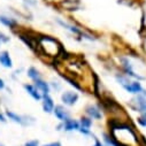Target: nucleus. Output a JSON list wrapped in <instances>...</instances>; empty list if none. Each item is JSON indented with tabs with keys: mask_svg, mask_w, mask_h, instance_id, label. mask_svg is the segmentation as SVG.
Here are the masks:
<instances>
[{
	"mask_svg": "<svg viewBox=\"0 0 146 146\" xmlns=\"http://www.w3.org/2000/svg\"><path fill=\"white\" fill-rule=\"evenodd\" d=\"M78 93L75 91H64L61 94V101L66 106H74L78 101Z\"/></svg>",
	"mask_w": 146,
	"mask_h": 146,
	"instance_id": "7ed1b4c3",
	"label": "nucleus"
},
{
	"mask_svg": "<svg viewBox=\"0 0 146 146\" xmlns=\"http://www.w3.org/2000/svg\"><path fill=\"white\" fill-rule=\"evenodd\" d=\"M127 92L132 93V94H138L143 91V86L138 81H130L129 83H127L125 85L122 86Z\"/></svg>",
	"mask_w": 146,
	"mask_h": 146,
	"instance_id": "0eeeda50",
	"label": "nucleus"
},
{
	"mask_svg": "<svg viewBox=\"0 0 146 146\" xmlns=\"http://www.w3.org/2000/svg\"><path fill=\"white\" fill-rule=\"evenodd\" d=\"M61 128H62V130L68 131V132H70V131H77L78 128H80V121L70 117V119L66 120L64 122H62Z\"/></svg>",
	"mask_w": 146,
	"mask_h": 146,
	"instance_id": "6e6552de",
	"label": "nucleus"
},
{
	"mask_svg": "<svg viewBox=\"0 0 146 146\" xmlns=\"http://www.w3.org/2000/svg\"><path fill=\"white\" fill-rule=\"evenodd\" d=\"M91 127H92V119L89 116H82L80 120V128L77 131H80L84 136L91 135Z\"/></svg>",
	"mask_w": 146,
	"mask_h": 146,
	"instance_id": "20e7f679",
	"label": "nucleus"
},
{
	"mask_svg": "<svg viewBox=\"0 0 146 146\" xmlns=\"http://www.w3.org/2000/svg\"><path fill=\"white\" fill-rule=\"evenodd\" d=\"M93 146H105V145H104L98 138H94V145H93Z\"/></svg>",
	"mask_w": 146,
	"mask_h": 146,
	"instance_id": "412c9836",
	"label": "nucleus"
},
{
	"mask_svg": "<svg viewBox=\"0 0 146 146\" xmlns=\"http://www.w3.org/2000/svg\"><path fill=\"white\" fill-rule=\"evenodd\" d=\"M6 115H7V117H8L9 120H12L13 122L19 123V124H22V125H27V122H25L24 117H22L21 115L16 114V113H14V112H12V111H6Z\"/></svg>",
	"mask_w": 146,
	"mask_h": 146,
	"instance_id": "4468645a",
	"label": "nucleus"
},
{
	"mask_svg": "<svg viewBox=\"0 0 146 146\" xmlns=\"http://www.w3.org/2000/svg\"><path fill=\"white\" fill-rule=\"evenodd\" d=\"M35 85H36V88L39 90V92H40L43 96L50 94L51 86H50V84H48L46 81H44L43 78H39V80H37V81H35Z\"/></svg>",
	"mask_w": 146,
	"mask_h": 146,
	"instance_id": "f8f14e48",
	"label": "nucleus"
},
{
	"mask_svg": "<svg viewBox=\"0 0 146 146\" xmlns=\"http://www.w3.org/2000/svg\"><path fill=\"white\" fill-rule=\"evenodd\" d=\"M0 22H1L4 25L8 27V28H13L17 24V21L12 19V17H7V16H0Z\"/></svg>",
	"mask_w": 146,
	"mask_h": 146,
	"instance_id": "f3484780",
	"label": "nucleus"
},
{
	"mask_svg": "<svg viewBox=\"0 0 146 146\" xmlns=\"http://www.w3.org/2000/svg\"><path fill=\"white\" fill-rule=\"evenodd\" d=\"M42 106H43V111L45 113H53V109L55 107L54 100L50 94H45L42 98Z\"/></svg>",
	"mask_w": 146,
	"mask_h": 146,
	"instance_id": "423d86ee",
	"label": "nucleus"
},
{
	"mask_svg": "<svg viewBox=\"0 0 146 146\" xmlns=\"http://www.w3.org/2000/svg\"><path fill=\"white\" fill-rule=\"evenodd\" d=\"M137 122H138V124H139V125H141V127L146 128V113L141 114V115L137 119Z\"/></svg>",
	"mask_w": 146,
	"mask_h": 146,
	"instance_id": "a211bd4d",
	"label": "nucleus"
},
{
	"mask_svg": "<svg viewBox=\"0 0 146 146\" xmlns=\"http://www.w3.org/2000/svg\"><path fill=\"white\" fill-rule=\"evenodd\" d=\"M44 146H62V144L60 141H52V143H48V144H46Z\"/></svg>",
	"mask_w": 146,
	"mask_h": 146,
	"instance_id": "aec40b11",
	"label": "nucleus"
},
{
	"mask_svg": "<svg viewBox=\"0 0 146 146\" xmlns=\"http://www.w3.org/2000/svg\"><path fill=\"white\" fill-rule=\"evenodd\" d=\"M130 106L136 112H139L141 114L146 113V91L143 90L140 93H138L130 102Z\"/></svg>",
	"mask_w": 146,
	"mask_h": 146,
	"instance_id": "f03ea898",
	"label": "nucleus"
},
{
	"mask_svg": "<svg viewBox=\"0 0 146 146\" xmlns=\"http://www.w3.org/2000/svg\"><path fill=\"white\" fill-rule=\"evenodd\" d=\"M28 76H29L33 82L37 81V80H39V78H42L39 70H38L37 68H35V67H30V68L28 69Z\"/></svg>",
	"mask_w": 146,
	"mask_h": 146,
	"instance_id": "2eb2a0df",
	"label": "nucleus"
},
{
	"mask_svg": "<svg viewBox=\"0 0 146 146\" xmlns=\"http://www.w3.org/2000/svg\"><path fill=\"white\" fill-rule=\"evenodd\" d=\"M24 146H39V143H38V140H30V141L25 143Z\"/></svg>",
	"mask_w": 146,
	"mask_h": 146,
	"instance_id": "6ab92c4d",
	"label": "nucleus"
},
{
	"mask_svg": "<svg viewBox=\"0 0 146 146\" xmlns=\"http://www.w3.org/2000/svg\"><path fill=\"white\" fill-rule=\"evenodd\" d=\"M85 112H86V115L93 120H100L102 117V113L97 105H89L85 108Z\"/></svg>",
	"mask_w": 146,
	"mask_h": 146,
	"instance_id": "1a4fd4ad",
	"label": "nucleus"
},
{
	"mask_svg": "<svg viewBox=\"0 0 146 146\" xmlns=\"http://www.w3.org/2000/svg\"><path fill=\"white\" fill-rule=\"evenodd\" d=\"M4 88H5V82H4V80L0 78V90H3Z\"/></svg>",
	"mask_w": 146,
	"mask_h": 146,
	"instance_id": "4be33fe9",
	"label": "nucleus"
},
{
	"mask_svg": "<svg viewBox=\"0 0 146 146\" xmlns=\"http://www.w3.org/2000/svg\"><path fill=\"white\" fill-rule=\"evenodd\" d=\"M53 114L61 122H64L66 120L70 119V112L68 111V109L63 105H56L54 107V109H53Z\"/></svg>",
	"mask_w": 146,
	"mask_h": 146,
	"instance_id": "39448f33",
	"label": "nucleus"
},
{
	"mask_svg": "<svg viewBox=\"0 0 146 146\" xmlns=\"http://www.w3.org/2000/svg\"><path fill=\"white\" fill-rule=\"evenodd\" d=\"M24 89L28 92V94L36 101H39L43 98V94L39 92V90L36 88L35 84H24Z\"/></svg>",
	"mask_w": 146,
	"mask_h": 146,
	"instance_id": "9d476101",
	"label": "nucleus"
},
{
	"mask_svg": "<svg viewBox=\"0 0 146 146\" xmlns=\"http://www.w3.org/2000/svg\"><path fill=\"white\" fill-rule=\"evenodd\" d=\"M58 22H59L63 28H66V29L70 30L71 32H74V33H76V35H83L82 30H81V29H78V28H77V27H75V25L68 24V23H66V22H63V21H61V20H58Z\"/></svg>",
	"mask_w": 146,
	"mask_h": 146,
	"instance_id": "dca6fc26",
	"label": "nucleus"
},
{
	"mask_svg": "<svg viewBox=\"0 0 146 146\" xmlns=\"http://www.w3.org/2000/svg\"><path fill=\"white\" fill-rule=\"evenodd\" d=\"M0 64L5 68H12L13 67V61L7 51L0 52Z\"/></svg>",
	"mask_w": 146,
	"mask_h": 146,
	"instance_id": "ddd939ff",
	"label": "nucleus"
},
{
	"mask_svg": "<svg viewBox=\"0 0 146 146\" xmlns=\"http://www.w3.org/2000/svg\"><path fill=\"white\" fill-rule=\"evenodd\" d=\"M121 61H122V67H123V70H124V72H125V75L129 77H135V78H143V77H140L139 75H137L136 72L133 71V69H132V66H131V63L129 62V60L128 59H125V58H122L121 59Z\"/></svg>",
	"mask_w": 146,
	"mask_h": 146,
	"instance_id": "9b49d317",
	"label": "nucleus"
},
{
	"mask_svg": "<svg viewBox=\"0 0 146 146\" xmlns=\"http://www.w3.org/2000/svg\"><path fill=\"white\" fill-rule=\"evenodd\" d=\"M0 121H1V122H6L5 116H4V115H1V114H0Z\"/></svg>",
	"mask_w": 146,
	"mask_h": 146,
	"instance_id": "5701e85b",
	"label": "nucleus"
},
{
	"mask_svg": "<svg viewBox=\"0 0 146 146\" xmlns=\"http://www.w3.org/2000/svg\"><path fill=\"white\" fill-rule=\"evenodd\" d=\"M38 46L40 47V50L43 51L44 54H46L47 56H51V58L59 56L60 52L62 51L61 45L58 43V40L50 37V36H43L38 40Z\"/></svg>",
	"mask_w": 146,
	"mask_h": 146,
	"instance_id": "f257e3e1",
	"label": "nucleus"
}]
</instances>
